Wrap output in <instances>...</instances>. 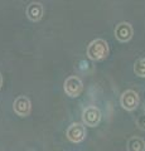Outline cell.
I'll return each mask as SVG.
<instances>
[{
	"label": "cell",
	"mask_w": 145,
	"mask_h": 151,
	"mask_svg": "<svg viewBox=\"0 0 145 151\" xmlns=\"http://www.w3.org/2000/svg\"><path fill=\"white\" fill-rule=\"evenodd\" d=\"M86 137V129L82 124H78V122H74L71 126L68 127L67 130V139L72 142H81Z\"/></svg>",
	"instance_id": "5b68a950"
},
{
	"label": "cell",
	"mask_w": 145,
	"mask_h": 151,
	"mask_svg": "<svg viewBox=\"0 0 145 151\" xmlns=\"http://www.w3.org/2000/svg\"><path fill=\"white\" fill-rule=\"evenodd\" d=\"M109 55V45L104 39L92 40L87 48V57L92 60H102Z\"/></svg>",
	"instance_id": "6da1fadb"
},
{
	"label": "cell",
	"mask_w": 145,
	"mask_h": 151,
	"mask_svg": "<svg viewBox=\"0 0 145 151\" xmlns=\"http://www.w3.org/2000/svg\"><path fill=\"white\" fill-rule=\"evenodd\" d=\"M1 84H3V77H1V74H0V87H1Z\"/></svg>",
	"instance_id": "7c38bea8"
},
{
	"label": "cell",
	"mask_w": 145,
	"mask_h": 151,
	"mask_svg": "<svg viewBox=\"0 0 145 151\" xmlns=\"http://www.w3.org/2000/svg\"><path fill=\"white\" fill-rule=\"evenodd\" d=\"M120 103H121V106H123L124 110L134 111L135 108L139 106V96H138V93L131 91V89L125 91L123 93V96H121V98H120Z\"/></svg>",
	"instance_id": "277c9868"
},
{
	"label": "cell",
	"mask_w": 145,
	"mask_h": 151,
	"mask_svg": "<svg viewBox=\"0 0 145 151\" xmlns=\"http://www.w3.org/2000/svg\"><path fill=\"white\" fill-rule=\"evenodd\" d=\"M136 125L140 130H144L145 131V113L140 115L138 119H136Z\"/></svg>",
	"instance_id": "8fae6325"
},
{
	"label": "cell",
	"mask_w": 145,
	"mask_h": 151,
	"mask_svg": "<svg viewBox=\"0 0 145 151\" xmlns=\"http://www.w3.org/2000/svg\"><path fill=\"white\" fill-rule=\"evenodd\" d=\"M83 89L82 81L76 76H71L64 81V92H66L69 97H77L81 94Z\"/></svg>",
	"instance_id": "3957f363"
},
{
	"label": "cell",
	"mask_w": 145,
	"mask_h": 151,
	"mask_svg": "<svg viewBox=\"0 0 145 151\" xmlns=\"http://www.w3.org/2000/svg\"><path fill=\"white\" fill-rule=\"evenodd\" d=\"M134 72L139 77H145V58L138 59L134 64Z\"/></svg>",
	"instance_id": "30bf717a"
},
{
	"label": "cell",
	"mask_w": 145,
	"mask_h": 151,
	"mask_svg": "<svg viewBox=\"0 0 145 151\" xmlns=\"http://www.w3.org/2000/svg\"><path fill=\"white\" fill-rule=\"evenodd\" d=\"M82 121L86 126L90 127H95L100 124L101 121V112L97 107L90 106L83 110L82 112Z\"/></svg>",
	"instance_id": "7a4b0ae2"
},
{
	"label": "cell",
	"mask_w": 145,
	"mask_h": 151,
	"mask_svg": "<svg viewBox=\"0 0 145 151\" xmlns=\"http://www.w3.org/2000/svg\"><path fill=\"white\" fill-rule=\"evenodd\" d=\"M27 17L32 22H38L43 18V5L40 3H30L27 6Z\"/></svg>",
	"instance_id": "ba28073f"
},
{
	"label": "cell",
	"mask_w": 145,
	"mask_h": 151,
	"mask_svg": "<svg viewBox=\"0 0 145 151\" xmlns=\"http://www.w3.org/2000/svg\"><path fill=\"white\" fill-rule=\"evenodd\" d=\"M115 37L119 42H129L133 38V27L129 23H120L115 28Z\"/></svg>",
	"instance_id": "52a82bcc"
},
{
	"label": "cell",
	"mask_w": 145,
	"mask_h": 151,
	"mask_svg": "<svg viewBox=\"0 0 145 151\" xmlns=\"http://www.w3.org/2000/svg\"><path fill=\"white\" fill-rule=\"evenodd\" d=\"M126 149H128V151H145V141L141 137L133 136L129 139Z\"/></svg>",
	"instance_id": "9c48e42d"
},
{
	"label": "cell",
	"mask_w": 145,
	"mask_h": 151,
	"mask_svg": "<svg viewBox=\"0 0 145 151\" xmlns=\"http://www.w3.org/2000/svg\"><path fill=\"white\" fill-rule=\"evenodd\" d=\"M13 108L18 116H22V117L28 116L30 113V108H32L29 98L25 97V96H19L15 101H14Z\"/></svg>",
	"instance_id": "8992f818"
}]
</instances>
